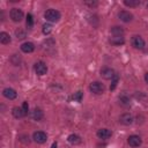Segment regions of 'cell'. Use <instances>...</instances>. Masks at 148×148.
<instances>
[{
    "label": "cell",
    "mask_w": 148,
    "mask_h": 148,
    "mask_svg": "<svg viewBox=\"0 0 148 148\" xmlns=\"http://www.w3.org/2000/svg\"><path fill=\"white\" fill-rule=\"evenodd\" d=\"M44 17L46 18V21L49 22H58L60 20V13L57 9L50 8L44 13Z\"/></svg>",
    "instance_id": "obj_1"
},
{
    "label": "cell",
    "mask_w": 148,
    "mask_h": 148,
    "mask_svg": "<svg viewBox=\"0 0 148 148\" xmlns=\"http://www.w3.org/2000/svg\"><path fill=\"white\" fill-rule=\"evenodd\" d=\"M89 89H90V91H91L92 94L101 95V94L104 92V89H105V88H104V84H103V83H101V82H98V81H95V82L90 83Z\"/></svg>",
    "instance_id": "obj_2"
},
{
    "label": "cell",
    "mask_w": 148,
    "mask_h": 148,
    "mask_svg": "<svg viewBox=\"0 0 148 148\" xmlns=\"http://www.w3.org/2000/svg\"><path fill=\"white\" fill-rule=\"evenodd\" d=\"M9 16L14 22H20L23 18V12L20 8H12L9 12Z\"/></svg>",
    "instance_id": "obj_3"
},
{
    "label": "cell",
    "mask_w": 148,
    "mask_h": 148,
    "mask_svg": "<svg viewBox=\"0 0 148 148\" xmlns=\"http://www.w3.org/2000/svg\"><path fill=\"white\" fill-rule=\"evenodd\" d=\"M32 139L37 143H44L47 140V134L45 132H43V131H37V132H35L32 134Z\"/></svg>",
    "instance_id": "obj_4"
},
{
    "label": "cell",
    "mask_w": 148,
    "mask_h": 148,
    "mask_svg": "<svg viewBox=\"0 0 148 148\" xmlns=\"http://www.w3.org/2000/svg\"><path fill=\"white\" fill-rule=\"evenodd\" d=\"M132 45L138 50H142L145 47V40L141 36L135 35V36L132 37Z\"/></svg>",
    "instance_id": "obj_5"
},
{
    "label": "cell",
    "mask_w": 148,
    "mask_h": 148,
    "mask_svg": "<svg viewBox=\"0 0 148 148\" xmlns=\"http://www.w3.org/2000/svg\"><path fill=\"white\" fill-rule=\"evenodd\" d=\"M101 75H102V77L105 79V80H112V79L116 76V73H114V71H113L112 68H110V67H104V68L101 69Z\"/></svg>",
    "instance_id": "obj_6"
},
{
    "label": "cell",
    "mask_w": 148,
    "mask_h": 148,
    "mask_svg": "<svg viewBox=\"0 0 148 148\" xmlns=\"http://www.w3.org/2000/svg\"><path fill=\"white\" fill-rule=\"evenodd\" d=\"M35 68V72L38 74V75H45L46 72H47V66L45 65V62L43 61H37L34 66Z\"/></svg>",
    "instance_id": "obj_7"
},
{
    "label": "cell",
    "mask_w": 148,
    "mask_h": 148,
    "mask_svg": "<svg viewBox=\"0 0 148 148\" xmlns=\"http://www.w3.org/2000/svg\"><path fill=\"white\" fill-rule=\"evenodd\" d=\"M127 142L131 147H139L141 143H142V140L139 135H130L128 139H127Z\"/></svg>",
    "instance_id": "obj_8"
},
{
    "label": "cell",
    "mask_w": 148,
    "mask_h": 148,
    "mask_svg": "<svg viewBox=\"0 0 148 148\" xmlns=\"http://www.w3.org/2000/svg\"><path fill=\"white\" fill-rule=\"evenodd\" d=\"M118 17L123 22H130V21L133 20V15L130 12H127V10H120L118 13Z\"/></svg>",
    "instance_id": "obj_9"
},
{
    "label": "cell",
    "mask_w": 148,
    "mask_h": 148,
    "mask_svg": "<svg viewBox=\"0 0 148 148\" xmlns=\"http://www.w3.org/2000/svg\"><path fill=\"white\" fill-rule=\"evenodd\" d=\"M2 94H3V96H5L6 98H8V99H15L16 96H17L16 90L13 89V88H5V89L2 90Z\"/></svg>",
    "instance_id": "obj_10"
},
{
    "label": "cell",
    "mask_w": 148,
    "mask_h": 148,
    "mask_svg": "<svg viewBox=\"0 0 148 148\" xmlns=\"http://www.w3.org/2000/svg\"><path fill=\"white\" fill-rule=\"evenodd\" d=\"M119 121L123 124V125H131L133 123V117L131 113L126 112V113H123L119 118Z\"/></svg>",
    "instance_id": "obj_11"
},
{
    "label": "cell",
    "mask_w": 148,
    "mask_h": 148,
    "mask_svg": "<svg viewBox=\"0 0 148 148\" xmlns=\"http://www.w3.org/2000/svg\"><path fill=\"white\" fill-rule=\"evenodd\" d=\"M96 134H97V136H98L99 139L106 140V139H109V138L112 135V132H111L110 130H108V128H101V130L97 131Z\"/></svg>",
    "instance_id": "obj_12"
},
{
    "label": "cell",
    "mask_w": 148,
    "mask_h": 148,
    "mask_svg": "<svg viewBox=\"0 0 148 148\" xmlns=\"http://www.w3.org/2000/svg\"><path fill=\"white\" fill-rule=\"evenodd\" d=\"M110 32H111L112 36H117V37H124V34H125L124 29L121 27H119V25L112 27L111 30H110Z\"/></svg>",
    "instance_id": "obj_13"
},
{
    "label": "cell",
    "mask_w": 148,
    "mask_h": 148,
    "mask_svg": "<svg viewBox=\"0 0 148 148\" xmlns=\"http://www.w3.org/2000/svg\"><path fill=\"white\" fill-rule=\"evenodd\" d=\"M35 50V45L31 42H25L21 45V51L24 53H31Z\"/></svg>",
    "instance_id": "obj_14"
},
{
    "label": "cell",
    "mask_w": 148,
    "mask_h": 148,
    "mask_svg": "<svg viewBox=\"0 0 148 148\" xmlns=\"http://www.w3.org/2000/svg\"><path fill=\"white\" fill-rule=\"evenodd\" d=\"M12 113H13V116H14L15 118H22V117L27 116V114L24 113V111L22 110V108H18V106H15V108H13V110H12Z\"/></svg>",
    "instance_id": "obj_15"
},
{
    "label": "cell",
    "mask_w": 148,
    "mask_h": 148,
    "mask_svg": "<svg viewBox=\"0 0 148 148\" xmlns=\"http://www.w3.org/2000/svg\"><path fill=\"white\" fill-rule=\"evenodd\" d=\"M43 117H44V112L42 111V109L35 108L32 111V118L35 120H40V119H43Z\"/></svg>",
    "instance_id": "obj_16"
},
{
    "label": "cell",
    "mask_w": 148,
    "mask_h": 148,
    "mask_svg": "<svg viewBox=\"0 0 148 148\" xmlns=\"http://www.w3.org/2000/svg\"><path fill=\"white\" fill-rule=\"evenodd\" d=\"M67 140L72 145H79V143H81V138L77 134H69L68 138H67Z\"/></svg>",
    "instance_id": "obj_17"
},
{
    "label": "cell",
    "mask_w": 148,
    "mask_h": 148,
    "mask_svg": "<svg viewBox=\"0 0 148 148\" xmlns=\"http://www.w3.org/2000/svg\"><path fill=\"white\" fill-rule=\"evenodd\" d=\"M0 43L3 44V45L9 44V43H10V36H9L7 32H5V31L0 32Z\"/></svg>",
    "instance_id": "obj_18"
},
{
    "label": "cell",
    "mask_w": 148,
    "mask_h": 148,
    "mask_svg": "<svg viewBox=\"0 0 148 148\" xmlns=\"http://www.w3.org/2000/svg\"><path fill=\"white\" fill-rule=\"evenodd\" d=\"M110 43L113 45H121L125 43V38L124 37H117V36H112L110 37Z\"/></svg>",
    "instance_id": "obj_19"
},
{
    "label": "cell",
    "mask_w": 148,
    "mask_h": 148,
    "mask_svg": "<svg viewBox=\"0 0 148 148\" xmlns=\"http://www.w3.org/2000/svg\"><path fill=\"white\" fill-rule=\"evenodd\" d=\"M119 102H120V104L123 106H130V104H131L130 97L127 95H125V94H123V95L119 96Z\"/></svg>",
    "instance_id": "obj_20"
},
{
    "label": "cell",
    "mask_w": 148,
    "mask_h": 148,
    "mask_svg": "<svg viewBox=\"0 0 148 148\" xmlns=\"http://www.w3.org/2000/svg\"><path fill=\"white\" fill-rule=\"evenodd\" d=\"M15 35H16L17 39H24V38L27 37V32H25V31H24L22 28L16 29V30H15Z\"/></svg>",
    "instance_id": "obj_21"
},
{
    "label": "cell",
    "mask_w": 148,
    "mask_h": 148,
    "mask_svg": "<svg viewBox=\"0 0 148 148\" xmlns=\"http://www.w3.org/2000/svg\"><path fill=\"white\" fill-rule=\"evenodd\" d=\"M124 3L127 7H136L141 2H140V0H124Z\"/></svg>",
    "instance_id": "obj_22"
},
{
    "label": "cell",
    "mask_w": 148,
    "mask_h": 148,
    "mask_svg": "<svg viewBox=\"0 0 148 148\" xmlns=\"http://www.w3.org/2000/svg\"><path fill=\"white\" fill-rule=\"evenodd\" d=\"M42 31H43L44 35H49L52 31V25L50 23H44L43 24V28H42Z\"/></svg>",
    "instance_id": "obj_23"
},
{
    "label": "cell",
    "mask_w": 148,
    "mask_h": 148,
    "mask_svg": "<svg viewBox=\"0 0 148 148\" xmlns=\"http://www.w3.org/2000/svg\"><path fill=\"white\" fill-rule=\"evenodd\" d=\"M82 96H83L82 91H76V92H74V94H73L72 99H73V101H75V102H81V101H82Z\"/></svg>",
    "instance_id": "obj_24"
},
{
    "label": "cell",
    "mask_w": 148,
    "mask_h": 148,
    "mask_svg": "<svg viewBox=\"0 0 148 148\" xmlns=\"http://www.w3.org/2000/svg\"><path fill=\"white\" fill-rule=\"evenodd\" d=\"M27 25H28V28H31L32 25H34V17H32V15L31 14H27Z\"/></svg>",
    "instance_id": "obj_25"
},
{
    "label": "cell",
    "mask_w": 148,
    "mask_h": 148,
    "mask_svg": "<svg viewBox=\"0 0 148 148\" xmlns=\"http://www.w3.org/2000/svg\"><path fill=\"white\" fill-rule=\"evenodd\" d=\"M118 81H119V77H118V75L116 74V76L112 79V83H111V86H110V90H113V89L116 88V86H117Z\"/></svg>",
    "instance_id": "obj_26"
},
{
    "label": "cell",
    "mask_w": 148,
    "mask_h": 148,
    "mask_svg": "<svg viewBox=\"0 0 148 148\" xmlns=\"http://www.w3.org/2000/svg\"><path fill=\"white\" fill-rule=\"evenodd\" d=\"M22 110L24 111V113L25 114H28V109H29V105H28V102H23V104H22Z\"/></svg>",
    "instance_id": "obj_27"
},
{
    "label": "cell",
    "mask_w": 148,
    "mask_h": 148,
    "mask_svg": "<svg viewBox=\"0 0 148 148\" xmlns=\"http://www.w3.org/2000/svg\"><path fill=\"white\" fill-rule=\"evenodd\" d=\"M145 81H146V82L148 83V72H147V73L145 74Z\"/></svg>",
    "instance_id": "obj_28"
},
{
    "label": "cell",
    "mask_w": 148,
    "mask_h": 148,
    "mask_svg": "<svg viewBox=\"0 0 148 148\" xmlns=\"http://www.w3.org/2000/svg\"><path fill=\"white\" fill-rule=\"evenodd\" d=\"M57 147H58L57 142H53V143H52V146H51V148H57Z\"/></svg>",
    "instance_id": "obj_29"
}]
</instances>
